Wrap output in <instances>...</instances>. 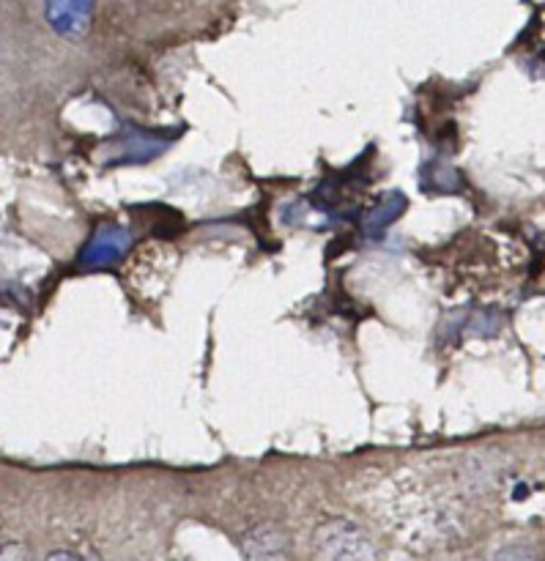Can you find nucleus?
<instances>
[{"label":"nucleus","mask_w":545,"mask_h":561,"mask_svg":"<svg viewBox=\"0 0 545 561\" xmlns=\"http://www.w3.org/2000/svg\"><path fill=\"white\" fill-rule=\"evenodd\" d=\"M132 250V233L121 225H99L93 230L91 239L86 241V247L77 255V266L86 268V272H96V268L115 266L126 252Z\"/></svg>","instance_id":"f257e3e1"},{"label":"nucleus","mask_w":545,"mask_h":561,"mask_svg":"<svg viewBox=\"0 0 545 561\" xmlns=\"http://www.w3.org/2000/svg\"><path fill=\"white\" fill-rule=\"evenodd\" d=\"M44 16L58 36L77 42L88 33L93 20V0H42Z\"/></svg>","instance_id":"f03ea898"},{"label":"nucleus","mask_w":545,"mask_h":561,"mask_svg":"<svg viewBox=\"0 0 545 561\" xmlns=\"http://www.w3.org/2000/svg\"><path fill=\"white\" fill-rule=\"evenodd\" d=\"M164 146L168 142L164 140H157V137L151 135H143V131H129V135L124 137V140L115 146V164H124V162H148V159L159 157V153L164 151Z\"/></svg>","instance_id":"7ed1b4c3"},{"label":"nucleus","mask_w":545,"mask_h":561,"mask_svg":"<svg viewBox=\"0 0 545 561\" xmlns=\"http://www.w3.org/2000/svg\"><path fill=\"white\" fill-rule=\"evenodd\" d=\"M404 208H406V197L400 195V192H389V195L384 197V201L378 203L365 219H362V233H365L367 239L384 233V230H387L389 225L404 214Z\"/></svg>","instance_id":"20e7f679"},{"label":"nucleus","mask_w":545,"mask_h":561,"mask_svg":"<svg viewBox=\"0 0 545 561\" xmlns=\"http://www.w3.org/2000/svg\"><path fill=\"white\" fill-rule=\"evenodd\" d=\"M44 561H80L77 557H71V553H64V551H58V553H53V557H47Z\"/></svg>","instance_id":"39448f33"}]
</instances>
